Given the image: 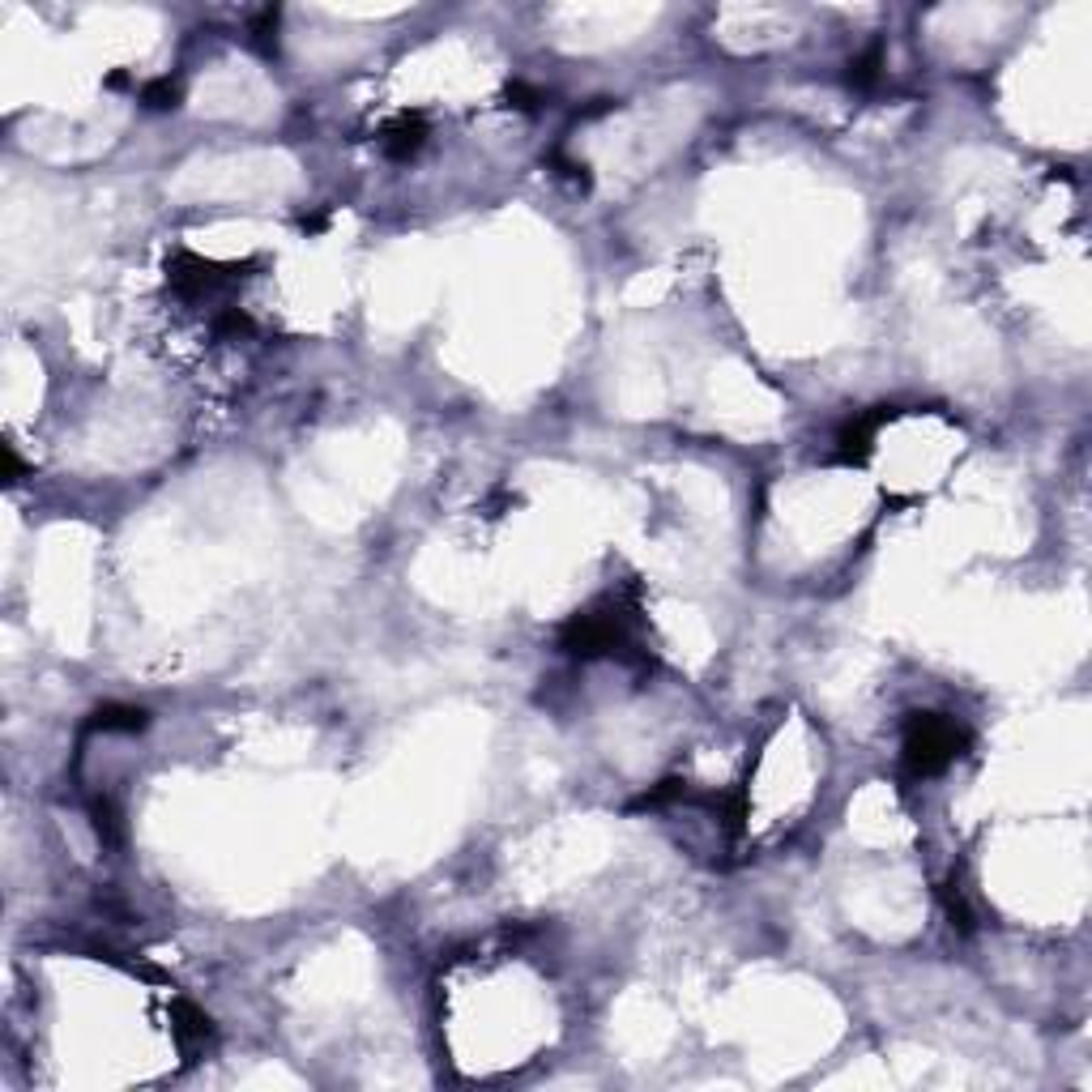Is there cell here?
I'll use <instances>...</instances> for the list:
<instances>
[{
  "instance_id": "obj_8",
  "label": "cell",
  "mask_w": 1092,
  "mask_h": 1092,
  "mask_svg": "<svg viewBox=\"0 0 1092 1092\" xmlns=\"http://www.w3.org/2000/svg\"><path fill=\"white\" fill-rule=\"evenodd\" d=\"M943 905H948V917H951V926H960V930H973V910H968V901H965V892H960L956 884H948L943 888Z\"/></svg>"
},
{
  "instance_id": "obj_10",
  "label": "cell",
  "mask_w": 1092,
  "mask_h": 1092,
  "mask_svg": "<svg viewBox=\"0 0 1092 1092\" xmlns=\"http://www.w3.org/2000/svg\"><path fill=\"white\" fill-rule=\"evenodd\" d=\"M252 39H257V48L265 51H278V9H265V13H257V26H252Z\"/></svg>"
},
{
  "instance_id": "obj_12",
  "label": "cell",
  "mask_w": 1092,
  "mask_h": 1092,
  "mask_svg": "<svg viewBox=\"0 0 1092 1092\" xmlns=\"http://www.w3.org/2000/svg\"><path fill=\"white\" fill-rule=\"evenodd\" d=\"M508 99H517V107H521V111H534L538 103H543V94H538V90H529V86H521V82H512Z\"/></svg>"
},
{
  "instance_id": "obj_2",
  "label": "cell",
  "mask_w": 1092,
  "mask_h": 1092,
  "mask_svg": "<svg viewBox=\"0 0 1092 1092\" xmlns=\"http://www.w3.org/2000/svg\"><path fill=\"white\" fill-rule=\"evenodd\" d=\"M564 649L576 653V658H598V653H615L623 644V619L619 615H598V610H584V615L567 619L564 627Z\"/></svg>"
},
{
  "instance_id": "obj_4",
  "label": "cell",
  "mask_w": 1092,
  "mask_h": 1092,
  "mask_svg": "<svg viewBox=\"0 0 1092 1092\" xmlns=\"http://www.w3.org/2000/svg\"><path fill=\"white\" fill-rule=\"evenodd\" d=\"M209 1033H214V1025H209V1016L201 1007H192V1003H176V1037H180V1045L183 1050H197V1045H205L209 1042Z\"/></svg>"
},
{
  "instance_id": "obj_6",
  "label": "cell",
  "mask_w": 1092,
  "mask_h": 1092,
  "mask_svg": "<svg viewBox=\"0 0 1092 1092\" xmlns=\"http://www.w3.org/2000/svg\"><path fill=\"white\" fill-rule=\"evenodd\" d=\"M90 819H94V833H99L103 845H120V836H125V819H120L116 802H111V798H90Z\"/></svg>"
},
{
  "instance_id": "obj_1",
  "label": "cell",
  "mask_w": 1092,
  "mask_h": 1092,
  "mask_svg": "<svg viewBox=\"0 0 1092 1092\" xmlns=\"http://www.w3.org/2000/svg\"><path fill=\"white\" fill-rule=\"evenodd\" d=\"M965 747V730L939 713H913L905 730V764L913 776H934L951 764Z\"/></svg>"
},
{
  "instance_id": "obj_9",
  "label": "cell",
  "mask_w": 1092,
  "mask_h": 1092,
  "mask_svg": "<svg viewBox=\"0 0 1092 1092\" xmlns=\"http://www.w3.org/2000/svg\"><path fill=\"white\" fill-rule=\"evenodd\" d=\"M145 107H154V111H167V107H176V99H180V90H176V82L171 77H159V82H150L145 86Z\"/></svg>"
},
{
  "instance_id": "obj_3",
  "label": "cell",
  "mask_w": 1092,
  "mask_h": 1092,
  "mask_svg": "<svg viewBox=\"0 0 1092 1092\" xmlns=\"http://www.w3.org/2000/svg\"><path fill=\"white\" fill-rule=\"evenodd\" d=\"M423 142H427V120L418 116V111H401V116L384 128V154H389V159H410V154L423 150Z\"/></svg>"
},
{
  "instance_id": "obj_11",
  "label": "cell",
  "mask_w": 1092,
  "mask_h": 1092,
  "mask_svg": "<svg viewBox=\"0 0 1092 1092\" xmlns=\"http://www.w3.org/2000/svg\"><path fill=\"white\" fill-rule=\"evenodd\" d=\"M218 334H231V337H239V334H252V320L243 316L239 308H231V312H222V316H218Z\"/></svg>"
},
{
  "instance_id": "obj_7",
  "label": "cell",
  "mask_w": 1092,
  "mask_h": 1092,
  "mask_svg": "<svg viewBox=\"0 0 1092 1092\" xmlns=\"http://www.w3.org/2000/svg\"><path fill=\"white\" fill-rule=\"evenodd\" d=\"M879 60H884V48H879V43H871V48L850 65V82L862 86V90H871V86L879 82Z\"/></svg>"
},
{
  "instance_id": "obj_5",
  "label": "cell",
  "mask_w": 1092,
  "mask_h": 1092,
  "mask_svg": "<svg viewBox=\"0 0 1092 1092\" xmlns=\"http://www.w3.org/2000/svg\"><path fill=\"white\" fill-rule=\"evenodd\" d=\"M145 709H133V704H103L99 713L90 718V730H103V734H111V730H125V734H137V730H145Z\"/></svg>"
}]
</instances>
